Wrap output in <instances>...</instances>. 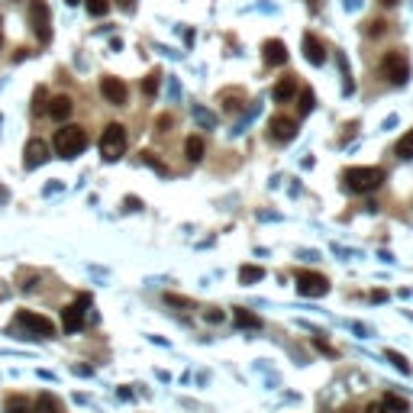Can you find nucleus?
Wrapping results in <instances>:
<instances>
[{
    "mask_svg": "<svg viewBox=\"0 0 413 413\" xmlns=\"http://www.w3.org/2000/svg\"><path fill=\"white\" fill-rule=\"evenodd\" d=\"M142 91H146V97H155L159 94V75H149L146 81H142Z\"/></svg>",
    "mask_w": 413,
    "mask_h": 413,
    "instance_id": "bb28decb",
    "label": "nucleus"
},
{
    "mask_svg": "<svg viewBox=\"0 0 413 413\" xmlns=\"http://www.w3.org/2000/svg\"><path fill=\"white\" fill-rule=\"evenodd\" d=\"M268 136H272L274 142H291L294 136H297V120L278 113V116H272V123H268Z\"/></svg>",
    "mask_w": 413,
    "mask_h": 413,
    "instance_id": "9d476101",
    "label": "nucleus"
},
{
    "mask_svg": "<svg viewBox=\"0 0 413 413\" xmlns=\"http://www.w3.org/2000/svg\"><path fill=\"white\" fill-rule=\"evenodd\" d=\"M33 413H62V404H58L55 394L42 391V394L36 397V404H33Z\"/></svg>",
    "mask_w": 413,
    "mask_h": 413,
    "instance_id": "dca6fc26",
    "label": "nucleus"
},
{
    "mask_svg": "<svg viewBox=\"0 0 413 413\" xmlns=\"http://www.w3.org/2000/svg\"><path fill=\"white\" fill-rule=\"evenodd\" d=\"M385 184V168H349L342 175V188L349 194H371Z\"/></svg>",
    "mask_w": 413,
    "mask_h": 413,
    "instance_id": "f257e3e1",
    "label": "nucleus"
},
{
    "mask_svg": "<svg viewBox=\"0 0 413 413\" xmlns=\"http://www.w3.org/2000/svg\"><path fill=\"white\" fill-rule=\"evenodd\" d=\"M313 107H317V97H313V91H310V87H304V91H301V116L313 113Z\"/></svg>",
    "mask_w": 413,
    "mask_h": 413,
    "instance_id": "393cba45",
    "label": "nucleus"
},
{
    "mask_svg": "<svg viewBox=\"0 0 413 413\" xmlns=\"http://www.w3.org/2000/svg\"><path fill=\"white\" fill-rule=\"evenodd\" d=\"M204 319H206V323H223V310H213V307H210V310L204 313Z\"/></svg>",
    "mask_w": 413,
    "mask_h": 413,
    "instance_id": "c85d7f7f",
    "label": "nucleus"
},
{
    "mask_svg": "<svg viewBox=\"0 0 413 413\" xmlns=\"http://www.w3.org/2000/svg\"><path fill=\"white\" fill-rule=\"evenodd\" d=\"M274 100H291V97H297V78L294 75H284V78H278V85H274Z\"/></svg>",
    "mask_w": 413,
    "mask_h": 413,
    "instance_id": "2eb2a0df",
    "label": "nucleus"
},
{
    "mask_svg": "<svg viewBox=\"0 0 413 413\" xmlns=\"http://www.w3.org/2000/svg\"><path fill=\"white\" fill-rule=\"evenodd\" d=\"M49 161V146L39 136H33V139L26 142V149H23V165H26L29 171L39 168V165H46Z\"/></svg>",
    "mask_w": 413,
    "mask_h": 413,
    "instance_id": "9b49d317",
    "label": "nucleus"
},
{
    "mask_svg": "<svg viewBox=\"0 0 413 413\" xmlns=\"http://www.w3.org/2000/svg\"><path fill=\"white\" fill-rule=\"evenodd\" d=\"M397 155L407 159V161H413V130L401 136V142H397Z\"/></svg>",
    "mask_w": 413,
    "mask_h": 413,
    "instance_id": "412c9836",
    "label": "nucleus"
},
{
    "mask_svg": "<svg viewBox=\"0 0 413 413\" xmlns=\"http://www.w3.org/2000/svg\"><path fill=\"white\" fill-rule=\"evenodd\" d=\"M71 110H75V100H71L68 94H58V97H52V100L46 103V113L55 123H65L68 116H71Z\"/></svg>",
    "mask_w": 413,
    "mask_h": 413,
    "instance_id": "f8f14e48",
    "label": "nucleus"
},
{
    "mask_svg": "<svg viewBox=\"0 0 413 413\" xmlns=\"http://www.w3.org/2000/svg\"><path fill=\"white\" fill-rule=\"evenodd\" d=\"M365 413H387V407H385V401H371V404L365 407Z\"/></svg>",
    "mask_w": 413,
    "mask_h": 413,
    "instance_id": "c756f323",
    "label": "nucleus"
},
{
    "mask_svg": "<svg viewBox=\"0 0 413 413\" xmlns=\"http://www.w3.org/2000/svg\"><path fill=\"white\" fill-rule=\"evenodd\" d=\"M87 146V132L85 126H75V123H68L65 130L55 132V152L62 155V159H75V155H81Z\"/></svg>",
    "mask_w": 413,
    "mask_h": 413,
    "instance_id": "f03ea898",
    "label": "nucleus"
},
{
    "mask_svg": "<svg viewBox=\"0 0 413 413\" xmlns=\"http://www.w3.org/2000/svg\"><path fill=\"white\" fill-rule=\"evenodd\" d=\"M120 7L126 10V13H132V10H136V0H120Z\"/></svg>",
    "mask_w": 413,
    "mask_h": 413,
    "instance_id": "473e14b6",
    "label": "nucleus"
},
{
    "mask_svg": "<svg viewBox=\"0 0 413 413\" xmlns=\"http://www.w3.org/2000/svg\"><path fill=\"white\" fill-rule=\"evenodd\" d=\"M87 307H91V297H87V294H81L75 304H68V307L62 310V326H65V333H78V329L85 326Z\"/></svg>",
    "mask_w": 413,
    "mask_h": 413,
    "instance_id": "0eeeda50",
    "label": "nucleus"
},
{
    "mask_svg": "<svg viewBox=\"0 0 413 413\" xmlns=\"http://www.w3.org/2000/svg\"><path fill=\"white\" fill-rule=\"evenodd\" d=\"M206 152V142L204 136H188V142H184V155H188V161H200Z\"/></svg>",
    "mask_w": 413,
    "mask_h": 413,
    "instance_id": "f3484780",
    "label": "nucleus"
},
{
    "mask_svg": "<svg viewBox=\"0 0 413 413\" xmlns=\"http://www.w3.org/2000/svg\"><path fill=\"white\" fill-rule=\"evenodd\" d=\"M142 161H146V165H152V168L159 171V175H168V168H165V165L155 159V152H142Z\"/></svg>",
    "mask_w": 413,
    "mask_h": 413,
    "instance_id": "a878e982",
    "label": "nucleus"
},
{
    "mask_svg": "<svg viewBox=\"0 0 413 413\" xmlns=\"http://www.w3.org/2000/svg\"><path fill=\"white\" fill-rule=\"evenodd\" d=\"M381 3H385V7H394V3H397V0H381Z\"/></svg>",
    "mask_w": 413,
    "mask_h": 413,
    "instance_id": "72a5a7b5",
    "label": "nucleus"
},
{
    "mask_svg": "<svg viewBox=\"0 0 413 413\" xmlns=\"http://www.w3.org/2000/svg\"><path fill=\"white\" fill-rule=\"evenodd\" d=\"M65 3H68V7H75V3H81V0H65Z\"/></svg>",
    "mask_w": 413,
    "mask_h": 413,
    "instance_id": "f704fd0d",
    "label": "nucleus"
},
{
    "mask_svg": "<svg viewBox=\"0 0 413 413\" xmlns=\"http://www.w3.org/2000/svg\"><path fill=\"white\" fill-rule=\"evenodd\" d=\"M29 26L39 36V42H49L52 39V19H49V3L46 0H33L29 3Z\"/></svg>",
    "mask_w": 413,
    "mask_h": 413,
    "instance_id": "423d86ee",
    "label": "nucleus"
},
{
    "mask_svg": "<svg viewBox=\"0 0 413 413\" xmlns=\"http://www.w3.org/2000/svg\"><path fill=\"white\" fill-rule=\"evenodd\" d=\"M265 278V268H258V265H243L239 268V281L243 284H255V281H262Z\"/></svg>",
    "mask_w": 413,
    "mask_h": 413,
    "instance_id": "6ab92c4d",
    "label": "nucleus"
},
{
    "mask_svg": "<svg viewBox=\"0 0 413 413\" xmlns=\"http://www.w3.org/2000/svg\"><path fill=\"white\" fill-rule=\"evenodd\" d=\"M304 55H307L310 65H323L326 62V49H323V42L313 33H304Z\"/></svg>",
    "mask_w": 413,
    "mask_h": 413,
    "instance_id": "4468645a",
    "label": "nucleus"
},
{
    "mask_svg": "<svg viewBox=\"0 0 413 413\" xmlns=\"http://www.w3.org/2000/svg\"><path fill=\"white\" fill-rule=\"evenodd\" d=\"M294 288H297L301 297H323V294L329 291V281L323 278V274H317V272H297Z\"/></svg>",
    "mask_w": 413,
    "mask_h": 413,
    "instance_id": "6e6552de",
    "label": "nucleus"
},
{
    "mask_svg": "<svg viewBox=\"0 0 413 413\" xmlns=\"http://www.w3.org/2000/svg\"><path fill=\"white\" fill-rule=\"evenodd\" d=\"M0 46H3V26H0Z\"/></svg>",
    "mask_w": 413,
    "mask_h": 413,
    "instance_id": "c9c22d12",
    "label": "nucleus"
},
{
    "mask_svg": "<svg viewBox=\"0 0 413 413\" xmlns=\"http://www.w3.org/2000/svg\"><path fill=\"white\" fill-rule=\"evenodd\" d=\"M168 304H175V307H191V301H184V297H175V294H168Z\"/></svg>",
    "mask_w": 413,
    "mask_h": 413,
    "instance_id": "7c9ffc66",
    "label": "nucleus"
},
{
    "mask_svg": "<svg viewBox=\"0 0 413 413\" xmlns=\"http://www.w3.org/2000/svg\"><path fill=\"white\" fill-rule=\"evenodd\" d=\"M262 58H265V65H284L288 62V46H284L281 39H268L262 46Z\"/></svg>",
    "mask_w": 413,
    "mask_h": 413,
    "instance_id": "ddd939ff",
    "label": "nucleus"
},
{
    "mask_svg": "<svg viewBox=\"0 0 413 413\" xmlns=\"http://www.w3.org/2000/svg\"><path fill=\"white\" fill-rule=\"evenodd\" d=\"M233 317H236V326H239V329H262V317H255L252 310H243V307H239Z\"/></svg>",
    "mask_w": 413,
    "mask_h": 413,
    "instance_id": "a211bd4d",
    "label": "nucleus"
},
{
    "mask_svg": "<svg viewBox=\"0 0 413 413\" xmlns=\"http://www.w3.org/2000/svg\"><path fill=\"white\" fill-rule=\"evenodd\" d=\"M126 130H123L120 123H110L107 130H103L100 136V155L103 161H120L123 159V152H126Z\"/></svg>",
    "mask_w": 413,
    "mask_h": 413,
    "instance_id": "7ed1b4c3",
    "label": "nucleus"
},
{
    "mask_svg": "<svg viewBox=\"0 0 413 413\" xmlns=\"http://www.w3.org/2000/svg\"><path fill=\"white\" fill-rule=\"evenodd\" d=\"M91 17H107L110 13V0H85Z\"/></svg>",
    "mask_w": 413,
    "mask_h": 413,
    "instance_id": "b1692460",
    "label": "nucleus"
},
{
    "mask_svg": "<svg viewBox=\"0 0 413 413\" xmlns=\"http://www.w3.org/2000/svg\"><path fill=\"white\" fill-rule=\"evenodd\" d=\"M365 33H368V36H381V33H385V19H368Z\"/></svg>",
    "mask_w": 413,
    "mask_h": 413,
    "instance_id": "cd10ccee",
    "label": "nucleus"
},
{
    "mask_svg": "<svg viewBox=\"0 0 413 413\" xmlns=\"http://www.w3.org/2000/svg\"><path fill=\"white\" fill-rule=\"evenodd\" d=\"M385 355H387V358H391V365H394V368H397V371H401V375H410V362H407V358H404V355H401V352H394V349H387Z\"/></svg>",
    "mask_w": 413,
    "mask_h": 413,
    "instance_id": "5701e85b",
    "label": "nucleus"
},
{
    "mask_svg": "<svg viewBox=\"0 0 413 413\" xmlns=\"http://www.w3.org/2000/svg\"><path fill=\"white\" fill-rule=\"evenodd\" d=\"M100 97L107 103H113V107H123V103H126V97H130V87L123 85L120 78L103 75L100 78Z\"/></svg>",
    "mask_w": 413,
    "mask_h": 413,
    "instance_id": "1a4fd4ad",
    "label": "nucleus"
},
{
    "mask_svg": "<svg viewBox=\"0 0 413 413\" xmlns=\"http://www.w3.org/2000/svg\"><path fill=\"white\" fill-rule=\"evenodd\" d=\"M7 413H33V404H29L26 397H7V407H3Z\"/></svg>",
    "mask_w": 413,
    "mask_h": 413,
    "instance_id": "aec40b11",
    "label": "nucleus"
},
{
    "mask_svg": "<svg viewBox=\"0 0 413 413\" xmlns=\"http://www.w3.org/2000/svg\"><path fill=\"white\" fill-rule=\"evenodd\" d=\"M381 75L391 81V85H407L410 81V62H407L404 52H385L381 58Z\"/></svg>",
    "mask_w": 413,
    "mask_h": 413,
    "instance_id": "20e7f679",
    "label": "nucleus"
},
{
    "mask_svg": "<svg viewBox=\"0 0 413 413\" xmlns=\"http://www.w3.org/2000/svg\"><path fill=\"white\" fill-rule=\"evenodd\" d=\"M385 407H387V413H410V404H407L404 397H397V394H387Z\"/></svg>",
    "mask_w": 413,
    "mask_h": 413,
    "instance_id": "4be33fe9",
    "label": "nucleus"
},
{
    "mask_svg": "<svg viewBox=\"0 0 413 413\" xmlns=\"http://www.w3.org/2000/svg\"><path fill=\"white\" fill-rule=\"evenodd\" d=\"M126 210H142V204L136 197H126Z\"/></svg>",
    "mask_w": 413,
    "mask_h": 413,
    "instance_id": "2f4dec72",
    "label": "nucleus"
},
{
    "mask_svg": "<svg viewBox=\"0 0 413 413\" xmlns=\"http://www.w3.org/2000/svg\"><path fill=\"white\" fill-rule=\"evenodd\" d=\"M17 326L23 329V333H29V336H55V326H52V319L42 317V313H33V310H19L17 313Z\"/></svg>",
    "mask_w": 413,
    "mask_h": 413,
    "instance_id": "39448f33",
    "label": "nucleus"
}]
</instances>
